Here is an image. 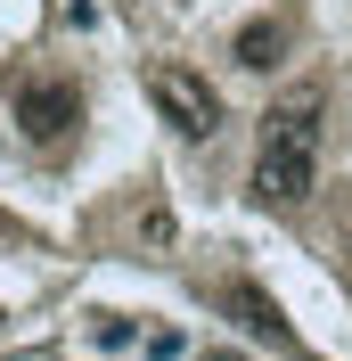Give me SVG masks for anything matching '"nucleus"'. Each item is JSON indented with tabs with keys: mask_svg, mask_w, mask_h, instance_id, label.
<instances>
[{
	"mask_svg": "<svg viewBox=\"0 0 352 361\" xmlns=\"http://www.w3.org/2000/svg\"><path fill=\"white\" fill-rule=\"evenodd\" d=\"M8 230H17V222H8V214H0V238H8Z\"/></svg>",
	"mask_w": 352,
	"mask_h": 361,
	"instance_id": "7",
	"label": "nucleus"
},
{
	"mask_svg": "<svg viewBox=\"0 0 352 361\" xmlns=\"http://www.w3.org/2000/svg\"><path fill=\"white\" fill-rule=\"evenodd\" d=\"M99 345H132V320H123V312H99Z\"/></svg>",
	"mask_w": 352,
	"mask_h": 361,
	"instance_id": "6",
	"label": "nucleus"
},
{
	"mask_svg": "<svg viewBox=\"0 0 352 361\" xmlns=\"http://www.w3.org/2000/svg\"><path fill=\"white\" fill-rule=\"evenodd\" d=\"M148 99H156V115H164L180 140H213L221 132V90L205 82L197 66H148Z\"/></svg>",
	"mask_w": 352,
	"mask_h": 361,
	"instance_id": "2",
	"label": "nucleus"
},
{
	"mask_svg": "<svg viewBox=\"0 0 352 361\" xmlns=\"http://www.w3.org/2000/svg\"><path fill=\"white\" fill-rule=\"evenodd\" d=\"M320 180V90H287L263 115V148H254V197L263 205H303Z\"/></svg>",
	"mask_w": 352,
	"mask_h": 361,
	"instance_id": "1",
	"label": "nucleus"
},
{
	"mask_svg": "<svg viewBox=\"0 0 352 361\" xmlns=\"http://www.w3.org/2000/svg\"><path fill=\"white\" fill-rule=\"evenodd\" d=\"M221 312H238V320H246V329H254L263 345H279V353H295V329H287V312L270 304L263 288H254V279H230V288H221Z\"/></svg>",
	"mask_w": 352,
	"mask_h": 361,
	"instance_id": "4",
	"label": "nucleus"
},
{
	"mask_svg": "<svg viewBox=\"0 0 352 361\" xmlns=\"http://www.w3.org/2000/svg\"><path fill=\"white\" fill-rule=\"evenodd\" d=\"M74 123H82V90H74V82L49 74V82H25L17 90V132L33 140V148H66Z\"/></svg>",
	"mask_w": 352,
	"mask_h": 361,
	"instance_id": "3",
	"label": "nucleus"
},
{
	"mask_svg": "<svg viewBox=\"0 0 352 361\" xmlns=\"http://www.w3.org/2000/svg\"><path fill=\"white\" fill-rule=\"evenodd\" d=\"M279 49H287V25H279V17H254V25L238 33V66L270 74V66H279Z\"/></svg>",
	"mask_w": 352,
	"mask_h": 361,
	"instance_id": "5",
	"label": "nucleus"
}]
</instances>
